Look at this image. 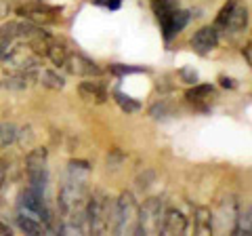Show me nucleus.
<instances>
[{
    "instance_id": "obj_1",
    "label": "nucleus",
    "mask_w": 252,
    "mask_h": 236,
    "mask_svg": "<svg viewBox=\"0 0 252 236\" xmlns=\"http://www.w3.org/2000/svg\"><path fill=\"white\" fill-rule=\"evenodd\" d=\"M86 204L89 198L84 194V186L80 182H67L59 192V211L72 228H84L86 224Z\"/></svg>"
},
{
    "instance_id": "obj_2",
    "label": "nucleus",
    "mask_w": 252,
    "mask_h": 236,
    "mask_svg": "<svg viewBox=\"0 0 252 236\" xmlns=\"http://www.w3.org/2000/svg\"><path fill=\"white\" fill-rule=\"evenodd\" d=\"M86 224L94 234H105L107 230L116 232V202L101 194H94L86 204Z\"/></svg>"
},
{
    "instance_id": "obj_3",
    "label": "nucleus",
    "mask_w": 252,
    "mask_h": 236,
    "mask_svg": "<svg viewBox=\"0 0 252 236\" xmlns=\"http://www.w3.org/2000/svg\"><path fill=\"white\" fill-rule=\"evenodd\" d=\"M137 224L139 204L130 192H124L116 202V232H137Z\"/></svg>"
},
{
    "instance_id": "obj_4",
    "label": "nucleus",
    "mask_w": 252,
    "mask_h": 236,
    "mask_svg": "<svg viewBox=\"0 0 252 236\" xmlns=\"http://www.w3.org/2000/svg\"><path fill=\"white\" fill-rule=\"evenodd\" d=\"M162 217H164V207L160 198H147L139 207V224L137 232L145 234H158L162 230Z\"/></svg>"
},
{
    "instance_id": "obj_5",
    "label": "nucleus",
    "mask_w": 252,
    "mask_h": 236,
    "mask_svg": "<svg viewBox=\"0 0 252 236\" xmlns=\"http://www.w3.org/2000/svg\"><path fill=\"white\" fill-rule=\"evenodd\" d=\"M46 148H34L28 154V179H30V188L36 192L44 194V186L49 179V171H46Z\"/></svg>"
},
{
    "instance_id": "obj_6",
    "label": "nucleus",
    "mask_w": 252,
    "mask_h": 236,
    "mask_svg": "<svg viewBox=\"0 0 252 236\" xmlns=\"http://www.w3.org/2000/svg\"><path fill=\"white\" fill-rule=\"evenodd\" d=\"M217 28H225L231 32H242L248 26V9L238 0H229L217 15Z\"/></svg>"
},
{
    "instance_id": "obj_7",
    "label": "nucleus",
    "mask_w": 252,
    "mask_h": 236,
    "mask_svg": "<svg viewBox=\"0 0 252 236\" xmlns=\"http://www.w3.org/2000/svg\"><path fill=\"white\" fill-rule=\"evenodd\" d=\"M160 21V26H162V32H164V38L166 40H170L172 36H177L181 30H183L187 23H189V11H183V9H175V11H170L166 13L164 17L158 19Z\"/></svg>"
},
{
    "instance_id": "obj_8",
    "label": "nucleus",
    "mask_w": 252,
    "mask_h": 236,
    "mask_svg": "<svg viewBox=\"0 0 252 236\" xmlns=\"http://www.w3.org/2000/svg\"><path fill=\"white\" fill-rule=\"evenodd\" d=\"M217 44H219L217 28H210V26L200 28L191 38V49L198 55H208L212 49H217Z\"/></svg>"
},
{
    "instance_id": "obj_9",
    "label": "nucleus",
    "mask_w": 252,
    "mask_h": 236,
    "mask_svg": "<svg viewBox=\"0 0 252 236\" xmlns=\"http://www.w3.org/2000/svg\"><path fill=\"white\" fill-rule=\"evenodd\" d=\"M63 66H67V70L72 74L76 76H86V78H93V76H99L101 74V70L97 68V64L94 61H91L89 57H84V55H67V59H65V64Z\"/></svg>"
},
{
    "instance_id": "obj_10",
    "label": "nucleus",
    "mask_w": 252,
    "mask_h": 236,
    "mask_svg": "<svg viewBox=\"0 0 252 236\" xmlns=\"http://www.w3.org/2000/svg\"><path fill=\"white\" fill-rule=\"evenodd\" d=\"M185 228H187V219L179 209L164 211V217H162V232L164 234H170V236L172 234H183Z\"/></svg>"
},
{
    "instance_id": "obj_11",
    "label": "nucleus",
    "mask_w": 252,
    "mask_h": 236,
    "mask_svg": "<svg viewBox=\"0 0 252 236\" xmlns=\"http://www.w3.org/2000/svg\"><path fill=\"white\" fill-rule=\"evenodd\" d=\"M78 93L84 101H91V104H105L107 101V91L101 82H94V80H84L78 86Z\"/></svg>"
},
{
    "instance_id": "obj_12",
    "label": "nucleus",
    "mask_w": 252,
    "mask_h": 236,
    "mask_svg": "<svg viewBox=\"0 0 252 236\" xmlns=\"http://www.w3.org/2000/svg\"><path fill=\"white\" fill-rule=\"evenodd\" d=\"M67 46L63 44V42H57V40H53L51 38V42H49V49H46V57H49L55 66H63L65 64V59H67Z\"/></svg>"
},
{
    "instance_id": "obj_13",
    "label": "nucleus",
    "mask_w": 252,
    "mask_h": 236,
    "mask_svg": "<svg viewBox=\"0 0 252 236\" xmlns=\"http://www.w3.org/2000/svg\"><path fill=\"white\" fill-rule=\"evenodd\" d=\"M212 95V84H193V89H187L185 97L195 104H200V101H208Z\"/></svg>"
},
{
    "instance_id": "obj_14",
    "label": "nucleus",
    "mask_w": 252,
    "mask_h": 236,
    "mask_svg": "<svg viewBox=\"0 0 252 236\" xmlns=\"http://www.w3.org/2000/svg\"><path fill=\"white\" fill-rule=\"evenodd\" d=\"M195 224H198V232L200 234H210L212 232V213L208 209L200 207L198 211H195Z\"/></svg>"
},
{
    "instance_id": "obj_15",
    "label": "nucleus",
    "mask_w": 252,
    "mask_h": 236,
    "mask_svg": "<svg viewBox=\"0 0 252 236\" xmlns=\"http://www.w3.org/2000/svg\"><path fill=\"white\" fill-rule=\"evenodd\" d=\"M40 82L44 86H49V89H55V91H61L63 86H65V80H63L57 72H53V70H44L40 74Z\"/></svg>"
},
{
    "instance_id": "obj_16",
    "label": "nucleus",
    "mask_w": 252,
    "mask_h": 236,
    "mask_svg": "<svg viewBox=\"0 0 252 236\" xmlns=\"http://www.w3.org/2000/svg\"><path fill=\"white\" fill-rule=\"evenodd\" d=\"M17 226L21 228L26 234H32V236H38L42 232V224H38L34 217H26V215H19L17 217Z\"/></svg>"
},
{
    "instance_id": "obj_17",
    "label": "nucleus",
    "mask_w": 252,
    "mask_h": 236,
    "mask_svg": "<svg viewBox=\"0 0 252 236\" xmlns=\"http://www.w3.org/2000/svg\"><path fill=\"white\" fill-rule=\"evenodd\" d=\"M17 139V127L13 122H0V146H11Z\"/></svg>"
},
{
    "instance_id": "obj_18",
    "label": "nucleus",
    "mask_w": 252,
    "mask_h": 236,
    "mask_svg": "<svg viewBox=\"0 0 252 236\" xmlns=\"http://www.w3.org/2000/svg\"><path fill=\"white\" fill-rule=\"evenodd\" d=\"M114 97H116V101H118V106H120L126 114H132V112H139V101H135L132 97H128V95H124L122 91H116L114 93Z\"/></svg>"
},
{
    "instance_id": "obj_19",
    "label": "nucleus",
    "mask_w": 252,
    "mask_h": 236,
    "mask_svg": "<svg viewBox=\"0 0 252 236\" xmlns=\"http://www.w3.org/2000/svg\"><path fill=\"white\" fill-rule=\"evenodd\" d=\"M15 38H17V23L15 21L4 23V26L0 28V44L9 46V42L15 40Z\"/></svg>"
},
{
    "instance_id": "obj_20",
    "label": "nucleus",
    "mask_w": 252,
    "mask_h": 236,
    "mask_svg": "<svg viewBox=\"0 0 252 236\" xmlns=\"http://www.w3.org/2000/svg\"><path fill=\"white\" fill-rule=\"evenodd\" d=\"M235 232L248 236L252 232V226H250V207H246V211H242L238 215V226H235Z\"/></svg>"
},
{
    "instance_id": "obj_21",
    "label": "nucleus",
    "mask_w": 252,
    "mask_h": 236,
    "mask_svg": "<svg viewBox=\"0 0 252 236\" xmlns=\"http://www.w3.org/2000/svg\"><path fill=\"white\" fill-rule=\"evenodd\" d=\"M4 84L9 89H26L28 86V76L26 74H13V76H6Z\"/></svg>"
},
{
    "instance_id": "obj_22",
    "label": "nucleus",
    "mask_w": 252,
    "mask_h": 236,
    "mask_svg": "<svg viewBox=\"0 0 252 236\" xmlns=\"http://www.w3.org/2000/svg\"><path fill=\"white\" fill-rule=\"evenodd\" d=\"M170 112H172V108H170V104H166V101H160V104H156L152 110H149V114H152L154 118H166V116H170Z\"/></svg>"
},
{
    "instance_id": "obj_23",
    "label": "nucleus",
    "mask_w": 252,
    "mask_h": 236,
    "mask_svg": "<svg viewBox=\"0 0 252 236\" xmlns=\"http://www.w3.org/2000/svg\"><path fill=\"white\" fill-rule=\"evenodd\" d=\"M124 158H126V156L120 150H112L107 154V169H118L124 162Z\"/></svg>"
},
{
    "instance_id": "obj_24",
    "label": "nucleus",
    "mask_w": 252,
    "mask_h": 236,
    "mask_svg": "<svg viewBox=\"0 0 252 236\" xmlns=\"http://www.w3.org/2000/svg\"><path fill=\"white\" fill-rule=\"evenodd\" d=\"M109 70H112V74H116V76H124V74H132V72H141L143 68H130V66L114 64V66H109Z\"/></svg>"
},
{
    "instance_id": "obj_25",
    "label": "nucleus",
    "mask_w": 252,
    "mask_h": 236,
    "mask_svg": "<svg viewBox=\"0 0 252 236\" xmlns=\"http://www.w3.org/2000/svg\"><path fill=\"white\" fill-rule=\"evenodd\" d=\"M181 78H183V82H189V84H195L198 82V72H195L193 68H181Z\"/></svg>"
},
{
    "instance_id": "obj_26",
    "label": "nucleus",
    "mask_w": 252,
    "mask_h": 236,
    "mask_svg": "<svg viewBox=\"0 0 252 236\" xmlns=\"http://www.w3.org/2000/svg\"><path fill=\"white\" fill-rule=\"evenodd\" d=\"M94 4H99V6H107V9H120V0H94Z\"/></svg>"
},
{
    "instance_id": "obj_27",
    "label": "nucleus",
    "mask_w": 252,
    "mask_h": 236,
    "mask_svg": "<svg viewBox=\"0 0 252 236\" xmlns=\"http://www.w3.org/2000/svg\"><path fill=\"white\" fill-rule=\"evenodd\" d=\"M250 49H252V44H250V42H246V46H244V49H242V55H244V57H246V64H248V66L252 64V55H250Z\"/></svg>"
},
{
    "instance_id": "obj_28",
    "label": "nucleus",
    "mask_w": 252,
    "mask_h": 236,
    "mask_svg": "<svg viewBox=\"0 0 252 236\" xmlns=\"http://www.w3.org/2000/svg\"><path fill=\"white\" fill-rule=\"evenodd\" d=\"M220 84H223L225 89H233L235 80H233V78H227V76H220Z\"/></svg>"
},
{
    "instance_id": "obj_29",
    "label": "nucleus",
    "mask_w": 252,
    "mask_h": 236,
    "mask_svg": "<svg viewBox=\"0 0 252 236\" xmlns=\"http://www.w3.org/2000/svg\"><path fill=\"white\" fill-rule=\"evenodd\" d=\"M4 177H6V162L0 158V188H2V184H4Z\"/></svg>"
},
{
    "instance_id": "obj_30",
    "label": "nucleus",
    "mask_w": 252,
    "mask_h": 236,
    "mask_svg": "<svg viewBox=\"0 0 252 236\" xmlns=\"http://www.w3.org/2000/svg\"><path fill=\"white\" fill-rule=\"evenodd\" d=\"M11 234H13V232H11V228L6 226V224L0 222V236H11Z\"/></svg>"
}]
</instances>
